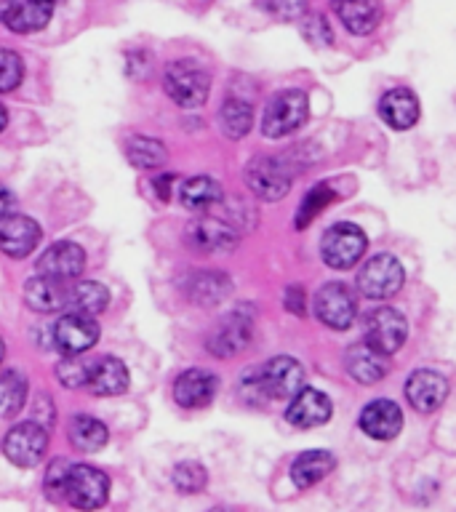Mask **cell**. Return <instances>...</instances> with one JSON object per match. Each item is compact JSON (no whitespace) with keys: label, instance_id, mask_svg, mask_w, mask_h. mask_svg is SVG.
<instances>
[{"label":"cell","instance_id":"cell-15","mask_svg":"<svg viewBox=\"0 0 456 512\" xmlns=\"http://www.w3.org/2000/svg\"><path fill=\"white\" fill-rule=\"evenodd\" d=\"M286 419L294 427H302V430L320 427V424H326L331 419V400L320 390H312V387L304 384L291 400V406L286 408Z\"/></svg>","mask_w":456,"mask_h":512},{"label":"cell","instance_id":"cell-45","mask_svg":"<svg viewBox=\"0 0 456 512\" xmlns=\"http://www.w3.org/2000/svg\"><path fill=\"white\" fill-rule=\"evenodd\" d=\"M8 6H11V0H0V22H3V16H6Z\"/></svg>","mask_w":456,"mask_h":512},{"label":"cell","instance_id":"cell-33","mask_svg":"<svg viewBox=\"0 0 456 512\" xmlns=\"http://www.w3.org/2000/svg\"><path fill=\"white\" fill-rule=\"evenodd\" d=\"M27 400V379L19 371L0 376V419H11L24 408Z\"/></svg>","mask_w":456,"mask_h":512},{"label":"cell","instance_id":"cell-5","mask_svg":"<svg viewBox=\"0 0 456 512\" xmlns=\"http://www.w3.org/2000/svg\"><path fill=\"white\" fill-rule=\"evenodd\" d=\"M254 387L264 398H294L304 387V368L296 358L278 355L264 363V368L256 374Z\"/></svg>","mask_w":456,"mask_h":512},{"label":"cell","instance_id":"cell-42","mask_svg":"<svg viewBox=\"0 0 456 512\" xmlns=\"http://www.w3.org/2000/svg\"><path fill=\"white\" fill-rule=\"evenodd\" d=\"M11 214H16L14 192L0 184V222H3V219H8V216H11Z\"/></svg>","mask_w":456,"mask_h":512},{"label":"cell","instance_id":"cell-17","mask_svg":"<svg viewBox=\"0 0 456 512\" xmlns=\"http://www.w3.org/2000/svg\"><path fill=\"white\" fill-rule=\"evenodd\" d=\"M403 427V414L392 400H371L360 411V430L374 440H392Z\"/></svg>","mask_w":456,"mask_h":512},{"label":"cell","instance_id":"cell-40","mask_svg":"<svg viewBox=\"0 0 456 512\" xmlns=\"http://www.w3.org/2000/svg\"><path fill=\"white\" fill-rule=\"evenodd\" d=\"M299 22H304L302 32L310 43H315V46H326V43H331V27H328V22L323 16H302Z\"/></svg>","mask_w":456,"mask_h":512},{"label":"cell","instance_id":"cell-28","mask_svg":"<svg viewBox=\"0 0 456 512\" xmlns=\"http://www.w3.org/2000/svg\"><path fill=\"white\" fill-rule=\"evenodd\" d=\"M334 467V454H328V451H307V454L296 456L294 467H291V480H294L296 488H310L326 478Z\"/></svg>","mask_w":456,"mask_h":512},{"label":"cell","instance_id":"cell-47","mask_svg":"<svg viewBox=\"0 0 456 512\" xmlns=\"http://www.w3.org/2000/svg\"><path fill=\"white\" fill-rule=\"evenodd\" d=\"M54 3H62V0H54Z\"/></svg>","mask_w":456,"mask_h":512},{"label":"cell","instance_id":"cell-25","mask_svg":"<svg viewBox=\"0 0 456 512\" xmlns=\"http://www.w3.org/2000/svg\"><path fill=\"white\" fill-rule=\"evenodd\" d=\"M179 198H182L184 208L206 214L211 208L222 206L224 190L222 184L216 182V179H211V176H195V179H187V182L182 184Z\"/></svg>","mask_w":456,"mask_h":512},{"label":"cell","instance_id":"cell-27","mask_svg":"<svg viewBox=\"0 0 456 512\" xmlns=\"http://www.w3.org/2000/svg\"><path fill=\"white\" fill-rule=\"evenodd\" d=\"M110 302V291L102 283L94 280H70L67 286V310L88 312V315H99Z\"/></svg>","mask_w":456,"mask_h":512},{"label":"cell","instance_id":"cell-3","mask_svg":"<svg viewBox=\"0 0 456 512\" xmlns=\"http://www.w3.org/2000/svg\"><path fill=\"white\" fill-rule=\"evenodd\" d=\"M310 115V102L304 91H283L267 104L262 118V134L270 139L291 134L296 128L304 126V120Z\"/></svg>","mask_w":456,"mask_h":512},{"label":"cell","instance_id":"cell-24","mask_svg":"<svg viewBox=\"0 0 456 512\" xmlns=\"http://www.w3.org/2000/svg\"><path fill=\"white\" fill-rule=\"evenodd\" d=\"M334 11L352 35L374 32L379 19H382V8L376 0H336Z\"/></svg>","mask_w":456,"mask_h":512},{"label":"cell","instance_id":"cell-13","mask_svg":"<svg viewBox=\"0 0 456 512\" xmlns=\"http://www.w3.org/2000/svg\"><path fill=\"white\" fill-rule=\"evenodd\" d=\"M40 243V227L30 216L11 214L0 222V251L11 259H24Z\"/></svg>","mask_w":456,"mask_h":512},{"label":"cell","instance_id":"cell-44","mask_svg":"<svg viewBox=\"0 0 456 512\" xmlns=\"http://www.w3.org/2000/svg\"><path fill=\"white\" fill-rule=\"evenodd\" d=\"M6 123H8V112H6V107L0 104V131L6 128Z\"/></svg>","mask_w":456,"mask_h":512},{"label":"cell","instance_id":"cell-8","mask_svg":"<svg viewBox=\"0 0 456 512\" xmlns=\"http://www.w3.org/2000/svg\"><path fill=\"white\" fill-rule=\"evenodd\" d=\"M99 339V323L94 315L78 310H67L54 323V344L64 355H83Z\"/></svg>","mask_w":456,"mask_h":512},{"label":"cell","instance_id":"cell-10","mask_svg":"<svg viewBox=\"0 0 456 512\" xmlns=\"http://www.w3.org/2000/svg\"><path fill=\"white\" fill-rule=\"evenodd\" d=\"M315 315L328 328L344 331L358 315V299L344 283H328L315 294Z\"/></svg>","mask_w":456,"mask_h":512},{"label":"cell","instance_id":"cell-16","mask_svg":"<svg viewBox=\"0 0 456 512\" xmlns=\"http://www.w3.org/2000/svg\"><path fill=\"white\" fill-rule=\"evenodd\" d=\"M216 379L211 371L206 368H190V371H184V374L176 376L174 382V398L179 406L184 408H203L208 406L216 395Z\"/></svg>","mask_w":456,"mask_h":512},{"label":"cell","instance_id":"cell-20","mask_svg":"<svg viewBox=\"0 0 456 512\" xmlns=\"http://www.w3.org/2000/svg\"><path fill=\"white\" fill-rule=\"evenodd\" d=\"M238 230L230 227L222 219L216 216H203V219H195L187 230V240L198 251H230L235 243H238Z\"/></svg>","mask_w":456,"mask_h":512},{"label":"cell","instance_id":"cell-26","mask_svg":"<svg viewBox=\"0 0 456 512\" xmlns=\"http://www.w3.org/2000/svg\"><path fill=\"white\" fill-rule=\"evenodd\" d=\"M347 374L360 384H374L387 374V355L371 350L366 342L347 352Z\"/></svg>","mask_w":456,"mask_h":512},{"label":"cell","instance_id":"cell-37","mask_svg":"<svg viewBox=\"0 0 456 512\" xmlns=\"http://www.w3.org/2000/svg\"><path fill=\"white\" fill-rule=\"evenodd\" d=\"M88 363H91V360H78V355H67V360H62L59 368H56L59 382H62L64 387H72V390H75V387H83L88 376Z\"/></svg>","mask_w":456,"mask_h":512},{"label":"cell","instance_id":"cell-31","mask_svg":"<svg viewBox=\"0 0 456 512\" xmlns=\"http://www.w3.org/2000/svg\"><path fill=\"white\" fill-rule=\"evenodd\" d=\"M107 427H104L99 419H94V416H86L80 414L72 419L70 424V440L72 446L80 448V451H99V448H104V443H107Z\"/></svg>","mask_w":456,"mask_h":512},{"label":"cell","instance_id":"cell-21","mask_svg":"<svg viewBox=\"0 0 456 512\" xmlns=\"http://www.w3.org/2000/svg\"><path fill=\"white\" fill-rule=\"evenodd\" d=\"M251 339V323L240 315H227L208 336V350L216 358H232L240 350H246Z\"/></svg>","mask_w":456,"mask_h":512},{"label":"cell","instance_id":"cell-9","mask_svg":"<svg viewBox=\"0 0 456 512\" xmlns=\"http://www.w3.org/2000/svg\"><path fill=\"white\" fill-rule=\"evenodd\" d=\"M48 446V430L38 422L16 424L14 430H8L3 440V454L16 467H35L43 459Z\"/></svg>","mask_w":456,"mask_h":512},{"label":"cell","instance_id":"cell-4","mask_svg":"<svg viewBox=\"0 0 456 512\" xmlns=\"http://www.w3.org/2000/svg\"><path fill=\"white\" fill-rule=\"evenodd\" d=\"M110 494V478L96 467L88 464H72L67 483H64V496L72 507L78 510H96L107 502Z\"/></svg>","mask_w":456,"mask_h":512},{"label":"cell","instance_id":"cell-22","mask_svg":"<svg viewBox=\"0 0 456 512\" xmlns=\"http://www.w3.org/2000/svg\"><path fill=\"white\" fill-rule=\"evenodd\" d=\"M67 286L70 280H54L46 275L30 278L24 283V299L32 310L38 312H59L67 310Z\"/></svg>","mask_w":456,"mask_h":512},{"label":"cell","instance_id":"cell-18","mask_svg":"<svg viewBox=\"0 0 456 512\" xmlns=\"http://www.w3.org/2000/svg\"><path fill=\"white\" fill-rule=\"evenodd\" d=\"M88 390L102 398L123 395L128 390V368L118 358H99L88 363Z\"/></svg>","mask_w":456,"mask_h":512},{"label":"cell","instance_id":"cell-39","mask_svg":"<svg viewBox=\"0 0 456 512\" xmlns=\"http://www.w3.org/2000/svg\"><path fill=\"white\" fill-rule=\"evenodd\" d=\"M72 464L67 459H54L51 467L46 472V494L51 499H59L64 494V483H67V475H70Z\"/></svg>","mask_w":456,"mask_h":512},{"label":"cell","instance_id":"cell-32","mask_svg":"<svg viewBox=\"0 0 456 512\" xmlns=\"http://www.w3.org/2000/svg\"><path fill=\"white\" fill-rule=\"evenodd\" d=\"M254 123V110L251 104L243 102V99H227L219 112V128L224 131V136L230 139H243L248 134V128Z\"/></svg>","mask_w":456,"mask_h":512},{"label":"cell","instance_id":"cell-34","mask_svg":"<svg viewBox=\"0 0 456 512\" xmlns=\"http://www.w3.org/2000/svg\"><path fill=\"white\" fill-rule=\"evenodd\" d=\"M334 200V190L328 187V184H318V187H312L310 192H307V198L302 200V206H299V214H296V227L302 230V227H307V224L315 219V216L323 211V208L328 206Z\"/></svg>","mask_w":456,"mask_h":512},{"label":"cell","instance_id":"cell-30","mask_svg":"<svg viewBox=\"0 0 456 512\" xmlns=\"http://www.w3.org/2000/svg\"><path fill=\"white\" fill-rule=\"evenodd\" d=\"M126 158L131 166L142 168V171H152V168H160L166 163L168 152L166 147H163V142H158V139L134 136V139H128L126 144Z\"/></svg>","mask_w":456,"mask_h":512},{"label":"cell","instance_id":"cell-36","mask_svg":"<svg viewBox=\"0 0 456 512\" xmlns=\"http://www.w3.org/2000/svg\"><path fill=\"white\" fill-rule=\"evenodd\" d=\"M24 64L19 59V54L8 51V48H0V94L6 91H14L19 83H22Z\"/></svg>","mask_w":456,"mask_h":512},{"label":"cell","instance_id":"cell-1","mask_svg":"<svg viewBox=\"0 0 456 512\" xmlns=\"http://www.w3.org/2000/svg\"><path fill=\"white\" fill-rule=\"evenodd\" d=\"M163 88L179 107H200L208 99L211 78L198 62H171L163 72Z\"/></svg>","mask_w":456,"mask_h":512},{"label":"cell","instance_id":"cell-12","mask_svg":"<svg viewBox=\"0 0 456 512\" xmlns=\"http://www.w3.org/2000/svg\"><path fill=\"white\" fill-rule=\"evenodd\" d=\"M83 267H86V254L78 243H70V240H59L38 259V275L54 280L80 278Z\"/></svg>","mask_w":456,"mask_h":512},{"label":"cell","instance_id":"cell-6","mask_svg":"<svg viewBox=\"0 0 456 512\" xmlns=\"http://www.w3.org/2000/svg\"><path fill=\"white\" fill-rule=\"evenodd\" d=\"M403 278L406 275H403V267L395 256L376 254L358 272V288L360 294L368 296V299H390L400 291Z\"/></svg>","mask_w":456,"mask_h":512},{"label":"cell","instance_id":"cell-29","mask_svg":"<svg viewBox=\"0 0 456 512\" xmlns=\"http://www.w3.org/2000/svg\"><path fill=\"white\" fill-rule=\"evenodd\" d=\"M187 294L195 304L211 307V304H219L224 296L230 294V280L222 272H198L187 283Z\"/></svg>","mask_w":456,"mask_h":512},{"label":"cell","instance_id":"cell-41","mask_svg":"<svg viewBox=\"0 0 456 512\" xmlns=\"http://www.w3.org/2000/svg\"><path fill=\"white\" fill-rule=\"evenodd\" d=\"M283 304H286V310H291L294 315H304V312H307V294H304L299 286H288Z\"/></svg>","mask_w":456,"mask_h":512},{"label":"cell","instance_id":"cell-46","mask_svg":"<svg viewBox=\"0 0 456 512\" xmlns=\"http://www.w3.org/2000/svg\"><path fill=\"white\" fill-rule=\"evenodd\" d=\"M3 355H6V344H3V339H0V360H3Z\"/></svg>","mask_w":456,"mask_h":512},{"label":"cell","instance_id":"cell-11","mask_svg":"<svg viewBox=\"0 0 456 512\" xmlns=\"http://www.w3.org/2000/svg\"><path fill=\"white\" fill-rule=\"evenodd\" d=\"M246 182L256 198L280 200L291 190V174L275 158H256L246 171Z\"/></svg>","mask_w":456,"mask_h":512},{"label":"cell","instance_id":"cell-23","mask_svg":"<svg viewBox=\"0 0 456 512\" xmlns=\"http://www.w3.org/2000/svg\"><path fill=\"white\" fill-rule=\"evenodd\" d=\"M379 115L395 131H406L419 120V99L408 88L387 91L379 102Z\"/></svg>","mask_w":456,"mask_h":512},{"label":"cell","instance_id":"cell-2","mask_svg":"<svg viewBox=\"0 0 456 512\" xmlns=\"http://www.w3.org/2000/svg\"><path fill=\"white\" fill-rule=\"evenodd\" d=\"M366 246L368 240L358 224L339 222L334 227H328V232L323 235L320 254H323V262L328 267H334V270H350L352 264L366 254Z\"/></svg>","mask_w":456,"mask_h":512},{"label":"cell","instance_id":"cell-19","mask_svg":"<svg viewBox=\"0 0 456 512\" xmlns=\"http://www.w3.org/2000/svg\"><path fill=\"white\" fill-rule=\"evenodd\" d=\"M54 0H11L3 22L8 30L19 32V35H30V32L43 30L51 16H54Z\"/></svg>","mask_w":456,"mask_h":512},{"label":"cell","instance_id":"cell-14","mask_svg":"<svg viewBox=\"0 0 456 512\" xmlns=\"http://www.w3.org/2000/svg\"><path fill=\"white\" fill-rule=\"evenodd\" d=\"M406 398L422 414L438 411L443 406V400L448 398L446 376L438 374V371H427V368L414 371L406 382Z\"/></svg>","mask_w":456,"mask_h":512},{"label":"cell","instance_id":"cell-7","mask_svg":"<svg viewBox=\"0 0 456 512\" xmlns=\"http://www.w3.org/2000/svg\"><path fill=\"white\" fill-rule=\"evenodd\" d=\"M366 339L363 342L371 350L382 352V355H392L403 347L408 336V323L398 310L392 307H376L374 312L366 315V326H363Z\"/></svg>","mask_w":456,"mask_h":512},{"label":"cell","instance_id":"cell-35","mask_svg":"<svg viewBox=\"0 0 456 512\" xmlns=\"http://www.w3.org/2000/svg\"><path fill=\"white\" fill-rule=\"evenodd\" d=\"M174 486L176 491H182V494H198L200 488L206 486V470H203V464L198 462L176 464Z\"/></svg>","mask_w":456,"mask_h":512},{"label":"cell","instance_id":"cell-43","mask_svg":"<svg viewBox=\"0 0 456 512\" xmlns=\"http://www.w3.org/2000/svg\"><path fill=\"white\" fill-rule=\"evenodd\" d=\"M174 182H176L174 174H160L158 179H155V195H158L160 200L171 198V184Z\"/></svg>","mask_w":456,"mask_h":512},{"label":"cell","instance_id":"cell-38","mask_svg":"<svg viewBox=\"0 0 456 512\" xmlns=\"http://www.w3.org/2000/svg\"><path fill=\"white\" fill-rule=\"evenodd\" d=\"M267 11L280 22H299L302 16H307L310 6L307 0H267Z\"/></svg>","mask_w":456,"mask_h":512}]
</instances>
